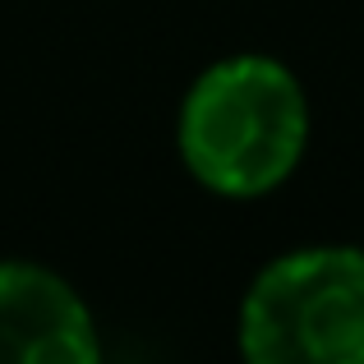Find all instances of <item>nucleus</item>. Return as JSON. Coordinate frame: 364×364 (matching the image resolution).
<instances>
[{"mask_svg": "<svg viewBox=\"0 0 364 364\" xmlns=\"http://www.w3.org/2000/svg\"><path fill=\"white\" fill-rule=\"evenodd\" d=\"M309 134V107L286 65L231 55L189 88L180 111V152L208 189L254 198L295 171Z\"/></svg>", "mask_w": 364, "mask_h": 364, "instance_id": "obj_1", "label": "nucleus"}, {"mask_svg": "<svg viewBox=\"0 0 364 364\" xmlns=\"http://www.w3.org/2000/svg\"><path fill=\"white\" fill-rule=\"evenodd\" d=\"M245 364H364V254L300 249L258 272L240 314Z\"/></svg>", "mask_w": 364, "mask_h": 364, "instance_id": "obj_2", "label": "nucleus"}, {"mask_svg": "<svg viewBox=\"0 0 364 364\" xmlns=\"http://www.w3.org/2000/svg\"><path fill=\"white\" fill-rule=\"evenodd\" d=\"M0 364H102L88 309L55 272L0 263Z\"/></svg>", "mask_w": 364, "mask_h": 364, "instance_id": "obj_3", "label": "nucleus"}]
</instances>
